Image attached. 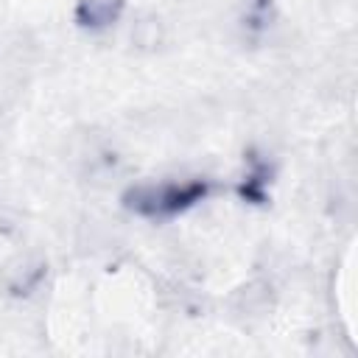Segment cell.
I'll use <instances>...</instances> for the list:
<instances>
[{"mask_svg": "<svg viewBox=\"0 0 358 358\" xmlns=\"http://www.w3.org/2000/svg\"><path fill=\"white\" fill-rule=\"evenodd\" d=\"M207 179H187V182H162V185H143L126 193V204L148 218H171L176 213H185L187 207L199 204L210 196Z\"/></svg>", "mask_w": 358, "mask_h": 358, "instance_id": "obj_1", "label": "cell"}, {"mask_svg": "<svg viewBox=\"0 0 358 358\" xmlns=\"http://www.w3.org/2000/svg\"><path fill=\"white\" fill-rule=\"evenodd\" d=\"M123 0H81L78 3V22L90 28H103L117 20Z\"/></svg>", "mask_w": 358, "mask_h": 358, "instance_id": "obj_2", "label": "cell"}]
</instances>
